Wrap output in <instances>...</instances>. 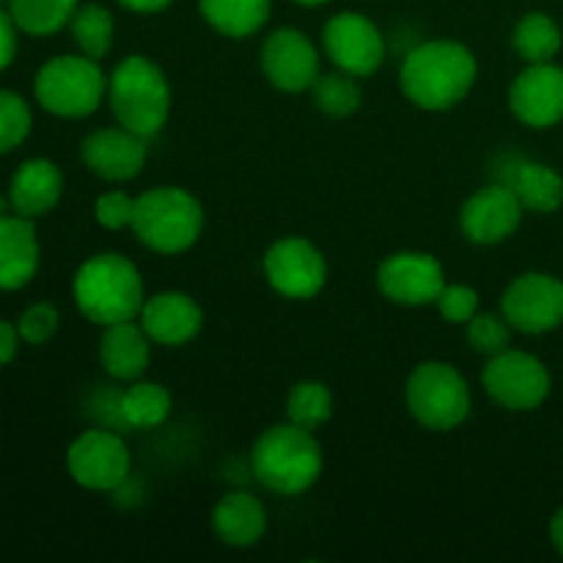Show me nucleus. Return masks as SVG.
Masks as SVG:
<instances>
[{"mask_svg":"<svg viewBox=\"0 0 563 563\" xmlns=\"http://www.w3.org/2000/svg\"><path fill=\"white\" fill-rule=\"evenodd\" d=\"M478 77V60L465 44L451 38L418 44L410 49L399 71L401 91L416 108L451 110L471 93Z\"/></svg>","mask_w":563,"mask_h":563,"instance_id":"nucleus-1","label":"nucleus"},{"mask_svg":"<svg viewBox=\"0 0 563 563\" xmlns=\"http://www.w3.org/2000/svg\"><path fill=\"white\" fill-rule=\"evenodd\" d=\"M77 311L99 328L132 322L146 302L141 269L121 253H97L77 267L71 280Z\"/></svg>","mask_w":563,"mask_h":563,"instance_id":"nucleus-2","label":"nucleus"},{"mask_svg":"<svg viewBox=\"0 0 563 563\" xmlns=\"http://www.w3.org/2000/svg\"><path fill=\"white\" fill-rule=\"evenodd\" d=\"M251 467L258 484L269 493L295 498L319 482L324 471V454L311 429L286 421L269 427L253 443Z\"/></svg>","mask_w":563,"mask_h":563,"instance_id":"nucleus-3","label":"nucleus"},{"mask_svg":"<svg viewBox=\"0 0 563 563\" xmlns=\"http://www.w3.org/2000/svg\"><path fill=\"white\" fill-rule=\"evenodd\" d=\"M108 102L121 126L154 137L168 124L174 91L157 60L148 55H126L108 77Z\"/></svg>","mask_w":563,"mask_h":563,"instance_id":"nucleus-4","label":"nucleus"},{"mask_svg":"<svg viewBox=\"0 0 563 563\" xmlns=\"http://www.w3.org/2000/svg\"><path fill=\"white\" fill-rule=\"evenodd\" d=\"M132 231L148 251L176 256L201 240L203 207L185 187H152L135 198Z\"/></svg>","mask_w":563,"mask_h":563,"instance_id":"nucleus-5","label":"nucleus"},{"mask_svg":"<svg viewBox=\"0 0 563 563\" xmlns=\"http://www.w3.org/2000/svg\"><path fill=\"white\" fill-rule=\"evenodd\" d=\"M36 102L58 119H86L108 97V75L88 55H58L36 71Z\"/></svg>","mask_w":563,"mask_h":563,"instance_id":"nucleus-6","label":"nucleus"},{"mask_svg":"<svg viewBox=\"0 0 563 563\" xmlns=\"http://www.w3.org/2000/svg\"><path fill=\"white\" fill-rule=\"evenodd\" d=\"M407 410L432 432H451L471 416L473 396L467 379L445 361H427L412 368L405 385Z\"/></svg>","mask_w":563,"mask_h":563,"instance_id":"nucleus-7","label":"nucleus"},{"mask_svg":"<svg viewBox=\"0 0 563 563\" xmlns=\"http://www.w3.org/2000/svg\"><path fill=\"white\" fill-rule=\"evenodd\" d=\"M484 390L504 410H537L550 396V372L537 355L522 350H504L489 357L482 374Z\"/></svg>","mask_w":563,"mask_h":563,"instance_id":"nucleus-8","label":"nucleus"},{"mask_svg":"<svg viewBox=\"0 0 563 563\" xmlns=\"http://www.w3.org/2000/svg\"><path fill=\"white\" fill-rule=\"evenodd\" d=\"M264 275L280 297L311 300L328 284V258L306 236H284L264 253Z\"/></svg>","mask_w":563,"mask_h":563,"instance_id":"nucleus-9","label":"nucleus"},{"mask_svg":"<svg viewBox=\"0 0 563 563\" xmlns=\"http://www.w3.org/2000/svg\"><path fill=\"white\" fill-rule=\"evenodd\" d=\"M69 476L93 493H113L130 478L132 456L124 440L108 429H88L66 454Z\"/></svg>","mask_w":563,"mask_h":563,"instance_id":"nucleus-10","label":"nucleus"},{"mask_svg":"<svg viewBox=\"0 0 563 563\" xmlns=\"http://www.w3.org/2000/svg\"><path fill=\"white\" fill-rule=\"evenodd\" d=\"M322 49L330 64L355 77H372L385 64V38L368 16L341 11L322 31Z\"/></svg>","mask_w":563,"mask_h":563,"instance_id":"nucleus-11","label":"nucleus"},{"mask_svg":"<svg viewBox=\"0 0 563 563\" xmlns=\"http://www.w3.org/2000/svg\"><path fill=\"white\" fill-rule=\"evenodd\" d=\"M500 313L520 333L542 335L563 324V280L548 273H526L509 284Z\"/></svg>","mask_w":563,"mask_h":563,"instance_id":"nucleus-12","label":"nucleus"},{"mask_svg":"<svg viewBox=\"0 0 563 563\" xmlns=\"http://www.w3.org/2000/svg\"><path fill=\"white\" fill-rule=\"evenodd\" d=\"M445 284L449 280H445L443 264L438 262V256L423 251L390 253L377 269L379 291L396 306H434Z\"/></svg>","mask_w":563,"mask_h":563,"instance_id":"nucleus-13","label":"nucleus"},{"mask_svg":"<svg viewBox=\"0 0 563 563\" xmlns=\"http://www.w3.org/2000/svg\"><path fill=\"white\" fill-rule=\"evenodd\" d=\"M258 64H262L264 77L286 93L308 91L322 75L319 49L297 27H278L269 33L258 53Z\"/></svg>","mask_w":563,"mask_h":563,"instance_id":"nucleus-14","label":"nucleus"},{"mask_svg":"<svg viewBox=\"0 0 563 563\" xmlns=\"http://www.w3.org/2000/svg\"><path fill=\"white\" fill-rule=\"evenodd\" d=\"M522 214L526 207L517 192L506 181H495L467 198L460 212V225L473 245H498L520 229Z\"/></svg>","mask_w":563,"mask_h":563,"instance_id":"nucleus-15","label":"nucleus"},{"mask_svg":"<svg viewBox=\"0 0 563 563\" xmlns=\"http://www.w3.org/2000/svg\"><path fill=\"white\" fill-rule=\"evenodd\" d=\"M148 137L135 135L126 126H102L86 135L80 157L93 176L104 181H132L143 174L148 159Z\"/></svg>","mask_w":563,"mask_h":563,"instance_id":"nucleus-16","label":"nucleus"},{"mask_svg":"<svg viewBox=\"0 0 563 563\" xmlns=\"http://www.w3.org/2000/svg\"><path fill=\"white\" fill-rule=\"evenodd\" d=\"M509 108L526 126L550 130L563 121V69L553 60L528 64L509 88Z\"/></svg>","mask_w":563,"mask_h":563,"instance_id":"nucleus-17","label":"nucleus"},{"mask_svg":"<svg viewBox=\"0 0 563 563\" xmlns=\"http://www.w3.org/2000/svg\"><path fill=\"white\" fill-rule=\"evenodd\" d=\"M137 322L146 330L152 344L157 346H185L201 333L203 311L185 291H157L146 297Z\"/></svg>","mask_w":563,"mask_h":563,"instance_id":"nucleus-18","label":"nucleus"},{"mask_svg":"<svg viewBox=\"0 0 563 563\" xmlns=\"http://www.w3.org/2000/svg\"><path fill=\"white\" fill-rule=\"evenodd\" d=\"M42 247L36 225L22 214H0V291H16L38 273Z\"/></svg>","mask_w":563,"mask_h":563,"instance_id":"nucleus-19","label":"nucleus"},{"mask_svg":"<svg viewBox=\"0 0 563 563\" xmlns=\"http://www.w3.org/2000/svg\"><path fill=\"white\" fill-rule=\"evenodd\" d=\"M64 196V174L53 159H25L9 181V207L22 218H44Z\"/></svg>","mask_w":563,"mask_h":563,"instance_id":"nucleus-20","label":"nucleus"},{"mask_svg":"<svg viewBox=\"0 0 563 563\" xmlns=\"http://www.w3.org/2000/svg\"><path fill=\"white\" fill-rule=\"evenodd\" d=\"M212 531L225 548H256L267 533V509L251 493H229L214 504Z\"/></svg>","mask_w":563,"mask_h":563,"instance_id":"nucleus-21","label":"nucleus"},{"mask_svg":"<svg viewBox=\"0 0 563 563\" xmlns=\"http://www.w3.org/2000/svg\"><path fill=\"white\" fill-rule=\"evenodd\" d=\"M102 341H99V363L104 372L121 383H135L152 361V339L141 328L137 319L132 322H119L102 328Z\"/></svg>","mask_w":563,"mask_h":563,"instance_id":"nucleus-22","label":"nucleus"},{"mask_svg":"<svg viewBox=\"0 0 563 563\" xmlns=\"http://www.w3.org/2000/svg\"><path fill=\"white\" fill-rule=\"evenodd\" d=\"M506 185L517 192L526 212L550 214L563 203V176L537 159H517L506 176Z\"/></svg>","mask_w":563,"mask_h":563,"instance_id":"nucleus-23","label":"nucleus"},{"mask_svg":"<svg viewBox=\"0 0 563 563\" xmlns=\"http://www.w3.org/2000/svg\"><path fill=\"white\" fill-rule=\"evenodd\" d=\"M201 14L220 36L247 38L269 20L273 0H198Z\"/></svg>","mask_w":563,"mask_h":563,"instance_id":"nucleus-24","label":"nucleus"},{"mask_svg":"<svg viewBox=\"0 0 563 563\" xmlns=\"http://www.w3.org/2000/svg\"><path fill=\"white\" fill-rule=\"evenodd\" d=\"M170 399L168 388L159 383H132L119 401L121 418L135 429H154L168 421Z\"/></svg>","mask_w":563,"mask_h":563,"instance_id":"nucleus-25","label":"nucleus"},{"mask_svg":"<svg viewBox=\"0 0 563 563\" xmlns=\"http://www.w3.org/2000/svg\"><path fill=\"white\" fill-rule=\"evenodd\" d=\"M511 44H515L517 55L526 64H548L559 55L561 49V31L548 14L542 11H531L522 16L511 33Z\"/></svg>","mask_w":563,"mask_h":563,"instance_id":"nucleus-26","label":"nucleus"},{"mask_svg":"<svg viewBox=\"0 0 563 563\" xmlns=\"http://www.w3.org/2000/svg\"><path fill=\"white\" fill-rule=\"evenodd\" d=\"M77 0H9V14L27 36H53L69 25Z\"/></svg>","mask_w":563,"mask_h":563,"instance_id":"nucleus-27","label":"nucleus"},{"mask_svg":"<svg viewBox=\"0 0 563 563\" xmlns=\"http://www.w3.org/2000/svg\"><path fill=\"white\" fill-rule=\"evenodd\" d=\"M69 27L75 44L88 58L102 60L110 53V47H113V14L104 5H77L75 16L69 20Z\"/></svg>","mask_w":563,"mask_h":563,"instance_id":"nucleus-28","label":"nucleus"},{"mask_svg":"<svg viewBox=\"0 0 563 563\" xmlns=\"http://www.w3.org/2000/svg\"><path fill=\"white\" fill-rule=\"evenodd\" d=\"M286 416L297 427L317 432L333 418V394L319 379H300L286 396Z\"/></svg>","mask_w":563,"mask_h":563,"instance_id":"nucleus-29","label":"nucleus"},{"mask_svg":"<svg viewBox=\"0 0 563 563\" xmlns=\"http://www.w3.org/2000/svg\"><path fill=\"white\" fill-rule=\"evenodd\" d=\"M313 102L330 119H346V115L357 113L363 102V91L357 86L355 75L350 71H328V75H319L317 82L311 86Z\"/></svg>","mask_w":563,"mask_h":563,"instance_id":"nucleus-30","label":"nucleus"},{"mask_svg":"<svg viewBox=\"0 0 563 563\" xmlns=\"http://www.w3.org/2000/svg\"><path fill=\"white\" fill-rule=\"evenodd\" d=\"M33 115L16 91H0V154L14 152L31 135Z\"/></svg>","mask_w":563,"mask_h":563,"instance_id":"nucleus-31","label":"nucleus"},{"mask_svg":"<svg viewBox=\"0 0 563 563\" xmlns=\"http://www.w3.org/2000/svg\"><path fill=\"white\" fill-rule=\"evenodd\" d=\"M511 324L504 313H493V311H478L476 317L467 322V341L476 352L482 355L493 357L498 352L509 350L511 344Z\"/></svg>","mask_w":563,"mask_h":563,"instance_id":"nucleus-32","label":"nucleus"},{"mask_svg":"<svg viewBox=\"0 0 563 563\" xmlns=\"http://www.w3.org/2000/svg\"><path fill=\"white\" fill-rule=\"evenodd\" d=\"M434 306H438L440 317L449 324H467L482 311L478 308V291L465 284H445Z\"/></svg>","mask_w":563,"mask_h":563,"instance_id":"nucleus-33","label":"nucleus"},{"mask_svg":"<svg viewBox=\"0 0 563 563\" xmlns=\"http://www.w3.org/2000/svg\"><path fill=\"white\" fill-rule=\"evenodd\" d=\"M93 218L102 229L121 231L132 229V218H135V198L124 190L102 192L93 203Z\"/></svg>","mask_w":563,"mask_h":563,"instance_id":"nucleus-34","label":"nucleus"},{"mask_svg":"<svg viewBox=\"0 0 563 563\" xmlns=\"http://www.w3.org/2000/svg\"><path fill=\"white\" fill-rule=\"evenodd\" d=\"M58 311H55V306H49V302H36V306L25 308L20 317V322H16V330H20L22 341L25 344H47L49 339H53L55 333H58Z\"/></svg>","mask_w":563,"mask_h":563,"instance_id":"nucleus-35","label":"nucleus"},{"mask_svg":"<svg viewBox=\"0 0 563 563\" xmlns=\"http://www.w3.org/2000/svg\"><path fill=\"white\" fill-rule=\"evenodd\" d=\"M16 22L9 11L0 5V71L9 69L14 64V55H16Z\"/></svg>","mask_w":563,"mask_h":563,"instance_id":"nucleus-36","label":"nucleus"},{"mask_svg":"<svg viewBox=\"0 0 563 563\" xmlns=\"http://www.w3.org/2000/svg\"><path fill=\"white\" fill-rule=\"evenodd\" d=\"M20 330L14 324H9L5 319H0V368L9 366L16 357V350H20Z\"/></svg>","mask_w":563,"mask_h":563,"instance_id":"nucleus-37","label":"nucleus"},{"mask_svg":"<svg viewBox=\"0 0 563 563\" xmlns=\"http://www.w3.org/2000/svg\"><path fill=\"white\" fill-rule=\"evenodd\" d=\"M124 9L130 11H137V14H157V11L168 9L174 0H119Z\"/></svg>","mask_w":563,"mask_h":563,"instance_id":"nucleus-38","label":"nucleus"},{"mask_svg":"<svg viewBox=\"0 0 563 563\" xmlns=\"http://www.w3.org/2000/svg\"><path fill=\"white\" fill-rule=\"evenodd\" d=\"M550 542L563 555V509L555 511V517L550 520Z\"/></svg>","mask_w":563,"mask_h":563,"instance_id":"nucleus-39","label":"nucleus"},{"mask_svg":"<svg viewBox=\"0 0 563 563\" xmlns=\"http://www.w3.org/2000/svg\"><path fill=\"white\" fill-rule=\"evenodd\" d=\"M297 3H300V5H322V3H328V0H297Z\"/></svg>","mask_w":563,"mask_h":563,"instance_id":"nucleus-40","label":"nucleus"},{"mask_svg":"<svg viewBox=\"0 0 563 563\" xmlns=\"http://www.w3.org/2000/svg\"><path fill=\"white\" fill-rule=\"evenodd\" d=\"M5 209H9V198H3V196H0V214H3Z\"/></svg>","mask_w":563,"mask_h":563,"instance_id":"nucleus-41","label":"nucleus"},{"mask_svg":"<svg viewBox=\"0 0 563 563\" xmlns=\"http://www.w3.org/2000/svg\"><path fill=\"white\" fill-rule=\"evenodd\" d=\"M0 3H3V0H0Z\"/></svg>","mask_w":563,"mask_h":563,"instance_id":"nucleus-42","label":"nucleus"}]
</instances>
